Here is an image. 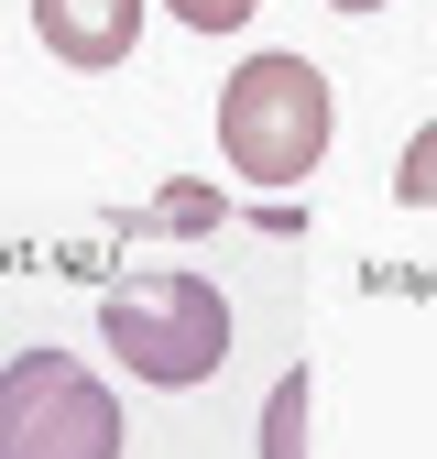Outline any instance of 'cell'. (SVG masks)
Returning <instances> with one entry per match:
<instances>
[{
  "label": "cell",
  "instance_id": "6da1fadb",
  "mask_svg": "<svg viewBox=\"0 0 437 459\" xmlns=\"http://www.w3.org/2000/svg\"><path fill=\"white\" fill-rule=\"evenodd\" d=\"M328 143H339V99H328L317 55H241L230 88H218V164H230L241 186L285 197L306 186Z\"/></svg>",
  "mask_w": 437,
  "mask_h": 459
},
{
  "label": "cell",
  "instance_id": "7a4b0ae2",
  "mask_svg": "<svg viewBox=\"0 0 437 459\" xmlns=\"http://www.w3.org/2000/svg\"><path fill=\"white\" fill-rule=\"evenodd\" d=\"M99 339H109V361L132 383L186 394V383H208L230 361V296L208 273H121L99 296Z\"/></svg>",
  "mask_w": 437,
  "mask_h": 459
},
{
  "label": "cell",
  "instance_id": "3957f363",
  "mask_svg": "<svg viewBox=\"0 0 437 459\" xmlns=\"http://www.w3.org/2000/svg\"><path fill=\"white\" fill-rule=\"evenodd\" d=\"M0 459H121V405L77 351H22L0 372Z\"/></svg>",
  "mask_w": 437,
  "mask_h": 459
},
{
  "label": "cell",
  "instance_id": "277c9868",
  "mask_svg": "<svg viewBox=\"0 0 437 459\" xmlns=\"http://www.w3.org/2000/svg\"><path fill=\"white\" fill-rule=\"evenodd\" d=\"M33 33H44L55 66L109 77V66H132V55H142V0H33Z\"/></svg>",
  "mask_w": 437,
  "mask_h": 459
},
{
  "label": "cell",
  "instance_id": "5b68a950",
  "mask_svg": "<svg viewBox=\"0 0 437 459\" xmlns=\"http://www.w3.org/2000/svg\"><path fill=\"white\" fill-rule=\"evenodd\" d=\"M306 405H317V383H306V361L262 394V459H306Z\"/></svg>",
  "mask_w": 437,
  "mask_h": 459
},
{
  "label": "cell",
  "instance_id": "8992f818",
  "mask_svg": "<svg viewBox=\"0 0 437 459\" xmlns=\"http://www.w3.org/2000/svg\"><path fill=\"white\" fill-rule=\"evenodd\" d=\"M394 197H405V208H437V121L394 153Z\"/></svg>",
  "mask_w": 437,
  "mask_h": 459
},
{
  "label": "cell",
  "instance_id": "52a82bcc",
  "mask_svg": "<svg viewBox=\"0 0 437 459\" xmlns=\"http://www.w3.org/2000/svg\"><path fill=\"white\" fill-rule=\"evenodd\" d=\"M164 12H176L186 33H241V22L262 12V0H164Z\"/></svg>",
  "mask_w": 437,
  "mask_h": 459
},
{
  "label": "cell",
  "instance_id": "ba28073f",
  "mask_svg": "<svg viewBox=\"0 0 437 459\" xmlns=\"http://www.w3.org/2000/svg\"><path fill=\"white\" fill-rule=\"evenodd\" d=\"M328 12H394V0H328Z\"/></svg>",
  "mask_w": 437,
  "mask_h": 459
}]
</instances>
